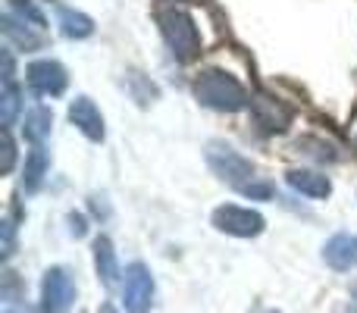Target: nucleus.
<instances>
[{"mask_svg":"<svg viewBox=\"0 0 357 313\" xmlns=\"http://www.w3.org/2000/svg\"><path fill=\"white\" fill-rule=\"evenodd\" d=\"M6 135V142H3V154H6V160H3V172H10L13 169V163H16V144H13V135L10 132H3Z\"/></svg>","mask_w":357,"mask_h":313,"instance_id":"nucleus-24","label":"nucleus"},{"mask_svg":"<svg viewBox=\"0 0 357 313\" xmlns=\"http://www.w3.org/2000/svg\"><path fill=\"white\" fill-rule=\"evenodd\" d=\"M47 151L44 148H31L25 154V163H22V191L25 194H35L38 188L44 185V176H47Z\"/></svg>","mask_w":357,"mask_h":313,"instance_id":"nucleus-12","label":"nucleus"},{"mask_svg":"<svg viewBox=\"0 0 357 313\" xmlns=\"http://www.w3.org/2000/svg\"><path fill=\"white\" fill-rule=\"evenodd\" d=\"M94 270H98V279L113 289L119 282V260H116V247L107 235H98L94 238Z\"/></svg>","mask_w":357,"mask_h":313,"instance_id":"nucleus-11","label":"nucleus"},{"mask_svg":"<svg viewBox=\"0 0 357 313\" xmlns=\"http://www.w3.org/2000/svg\"><path fill=\"white\" fill-rule=\"evenodd\" d=\"M0 25H3V35L10 38V41H16L22 50H35V47H41V44H44V38H41V35H35V31L22 29L25 22H19V19H16V16H10V13L3 16V22H0Z\"/></svg>","mask_w":357,"mask_h":313,"instance_id":"nucleus-17","label":"nucleus"},{"mask_svg":"<svg viewBox=\"0 0 357 313\" xmlns=\"http://www.w3.org/2000/svg\"><path fill=\"white\" fill-rule=\"evenodd\" d=\"M123 301L129 313H148L154 304V276L144 264H129L123 279Z\"/></svg>","mask_w":357,"mask_h":313,"instance_id":"nucleus-6","label":"nucleus"},{"mask_svg":"<svg viewBox=\"0 0 357 313\" xmlns=\"http://www.w3.org/2000/svg\"><path fill=\"white\" fill-rule=\"evenodd\" d=\"M66 220H69V232H73L75 238H85V235H88V220H85V216H82V213H69Z\"/></svg>","mask_w":357,"mask_h":313,"instance_id":"nucleus-22","label":"nucleus"},{"mask_svg":"<svg viewBox=\"0 0 357 313\" xmlns=\"http://www.w3.org/2000/svg\"><path fill=\"white\" fill-rule=\"evenodd\" d=\"M323 260L326 266L339 273H348L357 266V235H348V232H339L323 245Z\"/></svg>","mask_w":357,"mask_h":313,"instance_id":"nucleus-9","label":"nucleus"},{"mask_svg":"<svg viewBox=\"0 0 357 313\" xmlns=\"http://www.w3.org/2000/svg\"><path fill=\"white\" fill-rule=\"evenodd\" d=\"M75 304V282L66 266H50L41 279V313H69Z\"/></svg>","mask_w":357,"mask_h":313,"instance_id":"nucleus-5","label":"nucleus"},{"mask_svg":"<svg viewBox=\"0 0 357 313\" xmlns=\"http://www.w3.org/2000/svg\"><path fill=\"white\" fill-rule=\"evenodd\" d=\"M191 91H195L197 104L207 107V110H216V113H238L254 104L248 88L241 85L235 75H229L226 69H204L195 79Z\"/></svg>","mask_w":357,"mask_h":313,"instance_id":"nucleus-1","label":"nucleus"},{"mask_svg":"<svg viewBox=\"0 0 357 313\" xmlns=\"http://www.w3.org/2000/svg\"><path fill=\"white\" fill-rule=\"evenodd\" d=\"M257 123L264 125V129H270V132H282V129H289V123H291V113L285 110V107H279L276 100H257Z\"/></svg>","mask_w":357,"mask_h":313,"instance_id":"nucleus-16","label":"nucleus"},{"mask_svg":"<svg viewBox=\"0 0 357 313\" xmlns=\"http://www.w3.org/2000/svg\"><path fill=\"white\" fill-rule=\"evenodd\" d=\"M25 75H29V85H31V91H35L38 98H60V94L66 91V85H69L66 66H63V63H56V60H35V63H29Z\"/></svg>","mask_w":357,"mask_h":313,"instance_id":"nucleus-7","label":"nucleus"},{"mask_svg":"<svg viewBox=\"0 0 357 313\" xmlns=\"http://www.w3.org/2000/svg\"><path fill=\"white\" fill-rule=\"evenodd\" d=\"M16 66H13V50L3 47V85H16Z\"/></svg>","mask_w":357,"mask_h":313,"instance_id":"nucleus-23","label":"nucleus"},{"mask_svg":"<svg viewBox=\"0 0 357 313\" xmlns=\"http://www.w3.org/2000/svg\"><path fill=\"white\" fill-rule=\"evenodd\" d=\"M285 182H289L298 194L317 197V201H323V197L333 194V182H329V176L314 172V169H289L285 172Z\"/></svg>","mask_w":357,"mask_h":313,"instance_id":"nucleus-10","label":"nucleus"},{"mask_svg":"<svg viewBox=\"0 0 357 313\" xmlns=\"http://www.w3.org/2000/svg\"><path fill=\"white\" fill-rule=\"evenodd\" d=\"M19 107H22V91L16 85H3V94H0V123H3V132L13 129L19 116Z\"/></svg>","mask_w":357,"mask_h":313,"instance_id":"nucleus-18","label":"nucleus"},{"mask_svg":"<svg viewBox=\"0 0 357 313\" xmlns=\"http://www.w3.org/2000/svg\"><path fill=\"white\" fill-rule=\"evenodd\" d=\"M204 157H207L210 172H213L220 182L232 185L235 191H241L248 182H254V178H257V166H254L248 157H241L235 148L222 144V142L210 144V148L204 151Z\"/></svg>","mask_w":357,"mask_h":313,"instance_id":"nucleus-3","label":"nucleus"},{"mask_svg":"<svg viewBox=\"0 0 357 313\" xmlns=\"http://www.w3.org/2000/svg\"><path fill=\"white\" fill-rule=\"evenodd\" d=\"M126 88H129L132 100H135L138 107H148L160 98V88H157L144 72H138V69H129V72H126Z\"/></svg>","mask_w":357,"mask_h":313,"instance_id":"nucleus-15","label":"nucleus"},{"mask_svg":"<svg viewBox=\"0 0 357 313\" xmlns=\"http://www.w3.org/2000/svg\"><path fill=\"white\" fill-rule=\"evenodd\" d=\"M241 194L251 197V201H270V197L276 194V185L266 182V178H254V182H248L245 188H241Z\"/></svg>","mask_w":357,"mask_h":313,"instance_id":"nucleus-20","label":"nucleus"},{"mask_svg":"<svg viewBox=\"0 0 357 313\" xmlns=\"http://www.w3.org/2000/svg\"><path fill=\"white\" fill-rule=\"evenodd\" d=\"M3 313H29V307H25V304H19V301H6Z\"/></svg>","mask_w":357,"mask_h":313,"instance_id":"nucleus-25","label":"nucleus"},{"mask_svg":"<svg viewBox=\"0 0 357 313\" xmlns=\"http://www.w3.org/2000/svg\"><path fill=\"white\" fill-rule=\"evenodd\" d=\"M60 31H63V38H69V41H85V38L94 35V19L82 10L63 6L60 10Z\"/></svg>","mask_w":357,"mask_h":313,"instance_id":"nucleus-13","label":"nucleus"},{"mask_svg":"<svg viewBox=\"0 0 357 313\" xmlns=\"http://www.w3.org/2000/svg\"><path fill=\"white\" fill-rule=\"evenodd\" d=\"M98 313H119L116 307H113V304H100V310Z\"/></svg>","mask_w":357,"mask_h":313,"instance_id":"nucleus-26","label":"nucleus"},{"mask_svg":"<svg viewBox=\"0 0 357 313\" xmlns=\"http://www.w3.org/2000/svg\"><path fill=\"white\" fill-rule=\"evenodd\" d=\"M69 123H73L75 129H79L82 135H85L88 142H94V144H100L107 138L104 113L98 110V104H94L88 94H79V98L69 104Z\"/></svg>","mask_w":357,"mask_h":313,"instance_id":"nucleus-8","label":"nucleus"},{"mask_svg":"<svg viewBox=\"0 0 357 313\" xmlns=\"http://www.w3.org/2000/svg\"><path fill=\"white\" fill-rule=\"evenodd\" d=\"M264 313H282V310H264Z\"/></svg>","mask_w":357,"mask_h":313,"instance_id":"nucleus-27","label":"nucleus"},{"mask_svg":"<svg viewBox=\"0 0 357 313\" xmlns=\"http://www.w3.org/2000/svg\"><path fill=\"white\" fill-rule=\"evenodd\" d=\"M157 25H160V35L167 41L169 54L176 56L178 63H191L197 54H201V35H197L195 16L188 10H163L157 13Z\"/></svg>","mask_w":357,"mask_h":313,"instance_id":"nucleus-2","label":"nucleus"},{"mask_svg":"<svg viewBox=\"0 0 357 313\" xmlns=\"http://www.w3.org/2000/svg\"><path fill=\"white\" fill-rule=\"evenodd\" d=\"M10 16H16L19 22H25V25H31V29H38L41 31L44 25H47V19H44V13L38 10L31 0H10Z\"/></svg>","mask_w":357,"mask_h":313,"instance_id":"nucleus-19","label":"nucleus"},{"mask_svg":"<svg viewBox=\"0 0 357 313\" xmlns=\"http://www.w3.org/2000/svg\"><path fill=\"white\" fill-rule=\"evenodd\" d=\"M50 125H54V113L47 107H35V110L25 113V123H22V138L35 148H41V142L50 135Z\"/></svg>","mask_w":357,"mask_h":313,"instance_id":"nucleus-14","label":"nucleus"},{"mask_svg":"<svg viewBox=\"0 0 357 313\" xmlns=\"http://www.w3.org/2000/svg\"><path fill=\"white\" fill-rule=\"evenodd\" d=\"M0 232H3V257H13V251H16V222L6 216L0 222Z\"/></svg>","mask_w":357,"mask_h":313,"instance_id":"nucleus-21","label":"nucleus"},{"mask_svg":"<svg viewBox=\"0 0 357 313\" xmlns=\"http://www.w3.org/2000/svg\"><path fill=\"white\" fill-rule=\"evenodd\" d=\"M216 232H226L232 238H257L266 229V220L251 207H238V204H222L210 216Z\"/></svg>","mask_w":357,"mask_h":313,"instance_id":"nucleus-4","label":"nucleus"}]
</instances>
